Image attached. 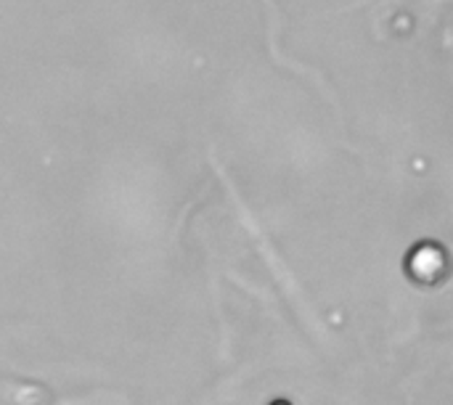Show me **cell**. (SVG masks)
Segmentation results:
<instances>
[{"label":"cell","mask_w":453,"mask_h":405,"mask_svg":"<svg viewBox=\"0 0 453 405\" xmlns=\"http://www.w3.org/2000/svg\"><path fill=\"white\" fill-rule=\"evenodd\" d=\"M406 276L419 287H435L449 276V257L441 244L422 241L406 257Z\"/></svg>","instance_id":"6da1fadb"}]
</instances>
